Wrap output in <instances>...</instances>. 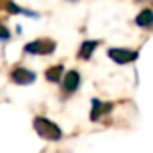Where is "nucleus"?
<instances>
[{
    "label": "nucleus",
    "instance_id": "nucleus-1",
    "mask_svg": "<svg viewBox=\"0 0 153 153\" xmlns=\"http://www.w3.org/2000/svg\"><path fill=\"white\" fill-rule=\"evenodd\" d=\"M33 127L36 130V133L45 140H50V142H58V140L63 138V130L56 125L54 122H51L50 119H45V117H35L33 120Z\"/></svg>",
    "mask_w": 153,
    "mask_h": 153
},
{
    "label": "nucleus",
    "instance_id": "nucleus-11",
    "mask_svg": "<svg viewBox=\"0 0 153 153\" xmlns=\"http://www.w3.org/2000/svg\"><path fill=\"white\" fill-rule=\"evenodd\" d=\"M8 38H10V31L4 25H0V40H8Z\"/></svg>",
    "mask_w": 153,
    "mask_h": 153
},
{
    "label": "nucleus",
    "instance_id": "nucleus-9",
    "mask_svg": "<svg viewBox=\"0 0 153 153\" xmlns=\"http://www.w3.org/2000/svg\"><path fill=\"white\" fill-rule=\"evenodd\" d=\"M61 74H63V66L61 64H58V66H53L50 68V69L46 71V79L51 81V82H58V81L61 79Z\"/></svg>",
    "mask_w": 153,
    "mask_h": 153
},
{
    "label": "nucleus",
    "instance_id": "nucleus-5",
    "mask_svg": "<svg viewBox=\"0 0 153 153\" xmlns=\"http://www.w3.org/2000/svg\"><path fill=\"white\" fill-rule=\"evenodd\" d=\"M112 104L109 102H102L100 99H92V109H91V120L92 122H99L104 115L110 112Z\"/></svg>",
    "mask_w": 153,
    "mask_h": 153
},
{
    "label": "nucleus",
    "instance_id": "nucleus-3",
    "mask_svg": "<svg viewBox=\"0 0 153 153\" xmlns=\"http://www.w3.org/2000/svg\"><path fill=\"white\" fill-rule=\"evenodd\" d=\"M56 43L51 40H35L31 43L25 45V53L30 54H50L54 51Z\"/></svg>",
    "mask_w": 153,
    "mask_h": 153
},
{
    "label": "nucleus",
    "instance_id": "nucleus-7",
    "mask_svg": "<svg viewBox=\"0 0 153 153\" xmlns=\"http://www.w3.org/2000/svg\"><path fill=\"white\" fill-rule=\"evenodd\" d=\"M99 45H100V41H97V40H86V41H82L77 56H79L81 59H89V58L92 56L94 50H96Z\"/></svg>",
    "mask_w": 153,
    "mask_h": 153
},
{
    "label": "nucleus",
    "instance_id": "nucleus-2",
    "mask_svg": "<svg viewBox=\"0 0 153 153\" xmlns=\"http://www.w3.org/2000/svg\"><path fill=\"white\" fill-rule=\"evenodd\" d=\"M107 56L117 64H128L138 59V51L125 50V48H110L107 51Z\"/></svg>",
    "mask_w": 153,
    "mask_h": 153
},
{
    "label": "nucleus",
    "instance_id": "nucleus-6",
    "mask_svg": "<svg viewBox=\"0 0 153 153\" xmlns=\"http://www.w3.org/2000/svg\"><path fill=\"white\" fill-rule=\"evenodd\" d=\"M81 84V76L77 71H69V73H66V76H64L63 79V87L66 92H74V91H77V87H79Z\"/></svg>",
    "mask_w": 153,
    "mask_h": 153
},
{
    "label": "nucleus",
    "instance_id": "nucleus-4",
    "mask_svg": "<svg viewBox=\"0 0 153 153\" xmlns=\"http://www.w3.org/2000/svg\"><path fill=\"white\" fill-rule=\"evenodd\" d=\"M10 77H12V81H13L15 84L27 86V84L35 82V79H36V74H35L33 71L27 69V68H17V69L12 71Z\"/></svg>",
    "mask_w": 153,
    "mask_h": 153
},
{
    "label": "nucleus",
    "instance_id": "nucleus-8",
    "mask_svg": "<svg viewBox=\"0 0 153 153\" xmlns=\"http://www.w3.org/2000/svg\"><path fill=\"white\" fill-rule=\"evenodd\" d=\"M135 23L142 28H146V27H150V25H153V12L150 10V8L142 10L135 17Z\"/></svg>",
    "mask_w": 153,
    "mask_h": 153
},
{
    "label": "nucleus",
    "instance_id": "nucleus-10",
    "mask_svg": "<svg viewBox=\"0 0 153 153\" xmlns=\"http://www.w3.org/2000/svg\"><path fill=\"white\" fill-rule=\"evenodd\" d=\"M7 10L10 12V13H27L28 17H36V15L31 13V12H27V10H23V8H20L18 5H15L13 2H8L7 4Z\"/></svg>",
    "mask_w": 153,
    "mask_h": 153
}]
</instances>
